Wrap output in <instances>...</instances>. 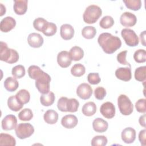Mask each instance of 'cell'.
<instances>
[{
    "label": "cell",
    "instance_id": "obj_1",
    "mask_svg": "<svg viewBox=\"0 0 146 146\" xmlns=\"http://www.w3.org/2000/svg\"><path fill=\"white\" fill-rule=\"evenodd\" d=\"M98 42L104 52L108 54L115 52L121 46L120 39L108 33H103L100 34Z\"/></svg>",
    "mask_w": 146,
    "mask_h": 146
},
{
    "label": "cell",
    "instance_id": "obj_2",
    "mask_svg": "<svg viewBox=\"0 0 146 146\" xmlns=\"http://www.w3.org/2000/svg\"><path fill=\"white\" fill-rule=\"evenodd\" d=\"M0 59L9 64L16 63L19 59L18 52L12 48H9L7 44L1 41L0 45Z\"/></svg>",
    "mask_w": 146,
    "mask_h": 146
},
{
    "label": "cell",
    "instance_id": "obj_3",
    "mask_svg": "<svg viewBox=\"0 0 146 146\" xmlns=\"http://www.w3.org/2000/svg\"><path fill=\"white\" fill-rule=\"evenodd\" d=\"M79 106V102L75 98L68 99L67 97H61L58 101L57 107L62 112H75L78 111Z\"/></svg>",
    "mask_w": 146,
    "mask_h": 146
},
{
    "label": "cell",
    "instance_id": "obj_4",
    "mask_svg": "<svg viewBox=\"0 0 146 146\" xmlns=\"http://www.w3.org/2000/svg\"><path fill=\"white\" fill-rule=\"evenodd\" d=\"M102 14L101 8L95 5L88 6L83 13V20L88 24L95 23Z\"/></svg>",
    "mask_w": 146,
    "mask_h": 146
},
{
    "label": "cell",
    "instance_id": "obj_5",
    "mask_svg": "<svg viewBox=\"0 0 146 146\" xmlns=\"http://www.w3.org/2000/svg\"><path fill=\"white\" fill-rule=\"evenodd\" d=\"M117 105L120 112L123 115L131 114L133 110V105L129 98L124 94H121L117 98Z\"/></svg>",
    "mask_w": 146,
    "mask_h": 146
},
{
    "label": "cell",
    "instance_id": "obj_6",
    "mask_svg": "<svg viewBox=\"0 0 146 146\" xmlns=\"http://www.w3.org/2000/svg\"><path fill=\"white\" fill-rule=\"evenodd\" d=\"M35 80V86L40 93L46 94L49 92L51 77L48 74L44 72L43 74Z\"/></svg>",
    "mask_w": 146,
    "mask_h": 146
},
{
    "label": "cell",
    "instance_id": "obj_7",
    "mask_svg": "<svg viewBox=\"0 0 146 146\" xmlns=\"http://www.w3.org/2000/svg\"><path fill=\"white\" fill-rule=\"evenodd\" d=\"M16 135L20 139L31 136L34 132V127L30 123H20L15 128Z\"/></svg>",
    "mask_w": 146,
    "mask_h": 146
},
{
    "label": "cell",
    "instance_id": "obj_8",
    "mask_svg": "<svg viewBox=\"0 0 146 146\" xmlns=\"http://www.w3.org/2000/svg\"><path fill=\"white\" fill-rule=\"evenodd\" d=\"M121 35L127 45L135 47L138 45L139 39L135 32L129 29H124L121 31Z\"/></svg>",
    "mask_w": 146,
    "mask_h": 146
},
{
    "label": "cell",
    "instance_id": "obj_9",
    "mask_svg": "<svg viewBox=\"0 0 146 146\" xmlns=\"http://www.w3.org/2000/svg\"><path fill=\"white\" fill-rule=\"evenodd\" d=\"M76 94L80 98L83 100L88 99L92 94V88L87 83H81L76 88Z\"/></svg>",
    "mask_w": 146,
    "mask_h": 146
},
{
    "label": "cell",
    "instance_id": "obj_10",
    "mask_svg": "<svg viewBox=\"0 0 146 146\" xmlns=\"http://www.w3.org/2000/svg\"><path fill=\"white\" fill-rule=\"evenodd\" d=\"M120 22L123 26L129 27L135 25L137 22V18L136 15L133 13L126 11L121 15Z\"/></svg>",
    "mask_w": 146,
    "mask_h": 146
},
{
    "label": "cell",
    "instance_id": "obj_11",
    "mask_svg": "<svg viewBox=\"0 0 146 146\" xmlns=\"http://www.w3.org/2000/svg\"><path fill=\"white\" fill-rule=\"evenodd\" d=\"M101 114L107 119H112L115 115V107L113 103L107 102L103 103L100 108Z\"/></svg>",
    "mask_w": 146,
    "mask_h": 146
},
{
    "label": "cell",
    "instance_id": "obj_12",
    "mask_svg": "<svg viewBox=\"0 0 146 146\" xmlns=\"http://www.w3.org/2000/svg\"><path fill=\"white\" fill-rule=\"evenodd\" d=\"M17 119L15 115H7L2 120V128L3 130H12L17 127Z\"/></svg>",
    "mask_w": 146,
    "mask_h": 146
},
{
    "label": "cell",
    "instance_id": "obj_13",
    "mask_svg": "<svg viewBox=\"0 0 146 146\" xmlns=\"http://www.w3.org/2000/svg\"><path fill=\"white\" fill-rule=\"evenodd\" d=\"M57 62L61 67L67 68L71 64L72 59L68 52L62 51L59 52L57 55Z\"/></svg>",
    "mask_w": 146,
    "mask_h": 146
},
{
    "label": "cell",
    "instance_id": "obj_14",
    "mask_svg": "<svg viewBox=\"0 0 146 146\" xmlns=\"http://www.w3.org/2000/svg\"><path fill=\"white\" fill-rule=\"evenodd\" d=\"M136 131L132 127H127L121 132V139L127 144L132 143L136 139Z\"/></svg>",
    "mask_w": 146,
    "mask_h": 146
},
{
    "label": "cell",
    "instance_id": "obj_15",
    "mask_svg": "<svg viewBox=\"0 0 146 146\" xmlns=\"http://www.w3.org/2000/svg\"><path fill=\"white\" fill-rule=\"evenodd\" d=\"M43 38L40 34L35 33L30 34L27 37V42L29 44L34 48H39L41 47L43 43Z\"/></svg>",
    "mask_w": 146,
    "mask_h": 146
},
{
    "label": "cell",
    "instance_id": "obj_16",
    "mask_svg": "<svg viewBox=\"0 0 146 146\" xmlns=\"http://www.w3.org/2000/svg\"><path fill=\"white\" fill-rule=\"evenodd\" d=\"M15 25L16 21L13 17H6L1 21L0 29L2 32L7 33L13 29Z\"/></svg>",
    "mask_w": 146,
    "mask_h": 146
},
{
    "label": "cell",
    "instance_id": "obj_17",
    "mask_svg": "<svg viewBox=\"0 0 146 146\" xmlns=\"http://www.w3.org/2000/svg\"><path fill=\"white\" fill-rule=\"evenodd\" d=\"M115 76L121 80L129 81L132 78L131 69L130 67H120L115 71Z\"/></svg>",
    "mask_w": 146,
    "mask_h": 146
},
{
    "label": "cell",
    "instance_id": "obj_18",
    "mask_svg": "<svg viewBox=\"0 0 146 146\" xmlns=\"http://www.w3.org/2000/svg\"><path fill=\"white\" fill-rule=\"evenodd\" d=\"M78 120L74 115H67L63 116L61 120L62 125L66 128L71 129L74 128L78 124Z\"/></svg>",
    "mask_w": 146,
    "mask_h": 146
},
{
    "label": "cell",
    "instance_id": "obj_19",
    "mask_svg": "<svg viewBox=\"0 0 146 146\" xmlns=\"http://www.w3.org/2000/svg\"><path fill=\"white\" fill-rule=\"evenodd\" d=\"M60 34L64 40H70L74 35V29L71 25L63 24L60 26Z\"/></svg>",
    "mask_w": 146,
    "mask_h": 146
},
{
    "label": "cell",
    "instance_id": "obj_20",
    "mask_svg": "<svg viewBox=\"0 0 146 146\" xmlns=\"http://www.w3.org/2000/svg\"><path fill=\"white\" fill-rule=\"evenodd\" d=\"M108 127V124L107 121L100 117L96 118L92 122L93 129L96 132H104L107 130Z\"/></svg>",
    "mask_w": 146,
    "mask_h": 146
},
{
    "label": "cell",
    "instance_id": "obj_21",
    "mask_svg": "<svg viewBox=\"0 0 146 146\" xmlns=\"http://www.w3.org/2000/svg\"><path fill=\"white\" fill-rule=\"evenodd\" d=\"M27 0H14V10L18 15H23L27 10Z\"/></svg>",
    "mask_w": 146,
    "mask_h": 146
},
{
    "label": "cell",
    "instance_id": "obj_22",
    "mask_svg": "<svg viewBox=\"0 0 146 146\" xmlns=\"http://www.w3.org/2000/svg\"><path fill=\"white\" fill-rule=\"evenodd\" d=\"M43 119L46 123L54 124L58 120V113L53 110H48L44 113Z\"/></svg>",
    "mask_w": 146,
    "mask_h": 146
},
{
    "label": "cell",
    "instance_id": "obj_23",
    "mask_svg": "<svg viewBox=\"0 0 146 146\" xmlns=\"http://www.w3.org/2000/svg\"><path fill=\"white\" fill-rule=\"evenodd\" d=\"M83 115L87 116L94 115L96 112V106L93 102H89L85 103L82 109Z\"/></svg>",
    "mask_w": 146,
    "mask_h": 146
},
{
    "label": "cell",
    "instance_id": "obj_24",
    "mask_svg": "<svg viewBox=\"0 0 146 146\" xmlns=\"http://www.w3.org/2000/svg\"><path fill=\"white\" fill-rule=\"evenodd\" d=\"M16 145V141L15 138L7 133H1L0 134V145H10L15 146Z\"/></svg>",
    "mask_w": 146,
    "mask_h": 146
},
{
    "label": "cell",
    "instance_id": "obj_25",
    "mask_svg": "<svg viewBox=\"0 0 146 146\" xmlns=\"http://www.w3.org/2000/svg\"><path fill=\"white\" fill-rule=\"evenodd\" d=\"M7 105L9 108L13 111L17 112L21 110L23 106L17 99L15 95L11 96L7 100Z\"/></svg>",
    "mask_w": 146,
    "mask_h": 146
},
{
    "label": "cell",
    "instance_id": "obj_26",
    "mask_svg": "<svg viewBox=\"0 0 146 146\" xmlns=\"http://www.w3.org/2000/svg\"><path fill=\"white\" fill-rule=\"evenodd\" d=\"M19 86V83L16 79L13 77H8L4 82V87L9 92L15 91Z\"/></svg>",
    "mask_w": 146,
    "mask_h": 146
},
{
    "label": "cell",
    "instance_id": "obj_27",
    "mask_svg": "<svg viewBox=\"0 0 146 146\" xmlns=\"http://www.w3.org/2000/svg\"><path fill=\"white\" fill-rule=\"evenodd\" d=\"M55 95L52 92L49 91L47 94H42L40 97V102L44 106H51L55 101Z\"/></svg>",
    "mask_w": 146,
    "mask_h": 146
},
{
    "label": "cell",
    "instance_id": "obj_28",
    "mask_svg": "<svg viewBox=\"0 0 146 146\" xmlns=\"http://www.w3.org/2000/svg\"><path fill=\"white\" fill-rule=\"evenodd\" d=\"M72 60L78 61L82 59L84 56V51L82 48L79 46L72 47L69 52Z\"/></svg>",
    "mask_w": 146,
    "mask_h": 146
},
{
    "label": "cell",
    "instance_id": "obj_29",
    "mask_svg": "<svg viewBox=\"0 0 146 146\" xmlns=\"http://www.w3.org/2000/svg\"><path fill=\"white\" fill-rule=\"evenodd\" d=\"M18 100L23 105L27 103L30 99V95L29 92L25 90L22 89L19 90L15 95Z\"/></svg>",
    "mask_w": 146,
    "mask_h": 146
},
{
    "label": "cell",
    "instance_id": "obj_30",
    "mask_svg": "<svg viewBox=\"0 0 146 146\" xmlns=\"http://www.w3.org/2000/svg\"><path fill=\"white\" fill-rule=\"evenodd\" d=\"M44 71H43L38 66L35 65L30 66L28 68V74L30 78L36 80L40 77Z\"/></svg>",
    "mask_w": 146,
    "mask_h": 146
},
{
    "label": "cell",
    "instance_id": "obj_31",
    "mask_svg": "<svg viewBox=\"0 0 146 146\" xmlns=\"http://www.w3.org/2000/svg\"><path fill=\"white\" fill-rule=\"evenodd\" d=\"M96 34V30L94 26H85L82 30V36L88 39H92L94 38Z\"/></svg>",
    "mask_w": 146,
    "mask_h": 146
},
{
    "label": "cell",
    "instance_id": "obj_32",
    "mask_svg": "<svg viewBox=\"0 0 146 146\" xmlns=\"http://www.w3.org/2000/svg\"><path fill=\"white\" fill-rule=\"evenodd\" d=\"M85 67L80 63L75 64L71 69V72L72 75L76 77H80L85 73Z\"/></svg>",
    "mask_w": 146,
    "mask_h": 146
},
{
    "label": "cell",
    "instance_id": "obj_33",
    "mask_svg": "<svg viewBox=\"0 0 146 146\" xmlns=\"http://www.w3.org/2000/svg\"><path fill=\"white\" fill-rule=\"evenodd\" d=\"M57 31L56 25L52 22H47L45 27L42 31L43 34L47 36L54 35Z\"/></svg>",
    "mask_w": 146,
    "mask_h": 146
},
{
    "label": "cell",
    "instance_id": "obj_34",
    "mask_svg": "<svg viewBox=\"0 0 146 146\" xmlns=\"http://www.w3.org/2000/svg\"><path fill=\"white\" fill-rule=\"evenodd\" d=\"M126 7L131 10L137 11L141 7V1L140 0H123Z\"/></svg>",
    "mask_w": 146,
    "mask_h": 146
},
{
    "label": "cell",
    "instance_id": "obj_35",
    "mask_svg": "<svg viewBox=\"0 0 146 146\" xmlns=\"http://www.w3.org/2000/svg\"><path fill=\"white\" fill-rule=\"evenodd\" d=\"M114 25V20L113 18L109 15L103 17L99 22L100 27L104 29H107L111 27Z\"/></svg>",
    "mask_w": 146,
    "mask_h": 146
},
{
    "label": "cell",
    "instance_id": "obj_36",
    "mask_svg": "<svg viewBox=\"0 0 146 146\" xmlns=\"http://www.w3.org/2000/svg\"><path fill=\"white\" fill-rule=\"evenodd\" d=\"M107 139L104 135L95 136L91 140V145L92 146H104L107 144Z\"/></svg>",
    "mask_w": 146,
    "mask_h": 146
},
{
    "label": "cell",
    "instance_id": "obj_37",
    "mask_svg": "<svg viewBox=\"0 0 146 146\" xmlns=\"http://www.w3.org/2000/svg\"><path fill=\"white\" fill-rule=\"evenodd\" d=\"M13 76L15 78H21L25 75V67L21 64L17 65L14 67L11 71Z\"/></svg>",
    "mask_w": 146,
    "mask_h": 146
},
{
    "label": "cell",
    "instance_id": "obj_38",
    "mask_svg": "<svg viewBox=\"0 0 146 146\" xmlns=\"http://www.w3.org/2000/svg\"><path fill=\"white\" fill-rule=\"evenodd\" d=\"M145 72L146 67L141 66L137 68L135 71V78L136 80L139 82H144L145 80Z\"/></svg>",
    "mask_w": 146,
    "mask_h": 146
},
{
    "label": "cell",
    "instance_id": "obj_39",
    "mask_svg": "<svg viewBox=\"0 0 146 146\" xmlns=\"http://www.w3.org/2000/svg\"><path fill=\"white\" fill-rule=\"evenodd\" d=\"M33 117V113L30 108H25L18 113V118L22 121H29Z\"/></svg>",
    "mask_w": 146,
    "mask_h": 146
},
{
    "label": "cell",
    "instance_id": "obj_40",
    "mask_svg": "<svg viewBox=\"0 0 146 146\" xmlns=\"http://www.w3.org/2000/svg\"><path fill=\"white\" fill-rule=\"evenodd\" d=\"M146 52L144 49L136 50L133 54V59L137 63H144L146 61Z\"/></svg>",
    "mask_w": 146,
    "mask_h": 146
},
{
    "label": "cell",
    "instance_id": "obj_41",
    "mask_svg": "<svg viewBox=\"0 0 146 146\" xmlns=\"http://www.w3.org/2000/svg\"><path fill=\"white\" fill-rule=\"evenodd\" d=\"M47 22H48L43 18H37L33 22V26L35 30L42 32Z\"/></svg>",
    "mask_w": 146,
    "mask_h": 146
},
{
    "label": "cell",
    "instance_id": "obj_42",
    "mask_svg": "<svg viewBox=\"0 0 146 146\" xmlns=\"http://www.w3.org/2000/svg\"><path fill=\"white\" fill-rule=\"evenodd\" d=\"M87 80L91 84H98L100 82V78L97 72L90 73L87 76Z\"/></svg>",
    "mask_w": 146,
    "mask_h": 146
},
{
    "label": "cell",
    "instance_id": "obj_43",
    "mask_svg": "<svg viewBox=\"0 0 146 146\" xmlns=\"http://www.w3.org/2000/svg\"><path fill=\"white\" fill-rule=\"evenodd\" d=\"M107 92L104 88L102 87H98L95 88L94 91V95L98 100H103L106 96Z\"/></svg>",
    "mask_w": 146,
    "mask_h": 146
},
{
    "label": "cell",
    "instance_id": "obj_44",
    "mask_svg": "<svg viewBox=\"0 0 146 146\" xmlns=\"http://www.w3.org/2000/svg\"><path fill=\"white\" fill-rule=\"evenodd\" d=\"M135 108L140 113H145V99H140L135 103Z\"/></svg>",
    "mask_w": 146,
    "mask_h": 146
},
{
    "label": "cell",
    "instance_id": "obj_45",
    "mask_svg": "<svg viewBox=\"0 0 146 146\" xmlns=\"http://www.w3.org/2000/svg\"><path fill=\"white\" fill-rule=\"evenodd\" d=\"M127 51H123L119 53L117 55V60L119 63H120L121 64L124 65H128L129 67H131L130 64L126 60V56H127Z\"/></svg>",
    "mask_w": 146,
    "mask_h": 146
},
{
    "label": "cell",
    "instance_id": "obj_46",
    "mask_svg": "<svg viewBox=\"0 0 146 146\" xmlns=\"http://www.w3.org/2000/svg\"><path fill=\"white\" fill-rule=\"evenodd\" d=\"M145 134H146L145 129H143V130L140 131L139 133V140L141 144L143 146H145L146 145Z\"/></svg>",
    "mask_w": 146,
    "mask_h": 146
},
{
    "label": "cell",
    "instance_id": "obj_47",
    "mask_svg": "<svg viewBox=\"0 0 146 146\" xmlns=\"http://www.w3.org/2000/svg\"><path fill=\"white\" fill-rule=\"evenodd\" d=\"M139 122L140 125H141L143 127H145V114H144L143 115L140 116Z\"/></svg>",
    "mask_w": 146,
    "mask_h": 146
},
{
    "label": "cell",
    "instance_id": "obj_48",
    "mask_svg": "<svg viewBox=\"0 0 146 146\" xmlns=\"http://www.w3.org/2000/svg\"><path fill=\"white\" fill-rule=\"evenodd\" d=\"M140 40H141V43L144 46H145V31H143L140 35Z\"/></svg>",
    "mask_w": 146,
    "mask_h": 146
},
{
    "label": "cell",
    "instance_id": "obj_49",
    "mask_svg": "<svg viewBox=\"0 0 146 146\" xmlns=\"http://www.w3.org/2000/svg\"><path fill=\"white\" fill-rule=\"evenodd\" d=\"M0 5H1V14H0V15L2 16L6 13V7H5V6H4L3 5V4L1 3Z\"/></svg>",
    "mask_w": 146,
    "mask_h": 146
}]
</instances>
